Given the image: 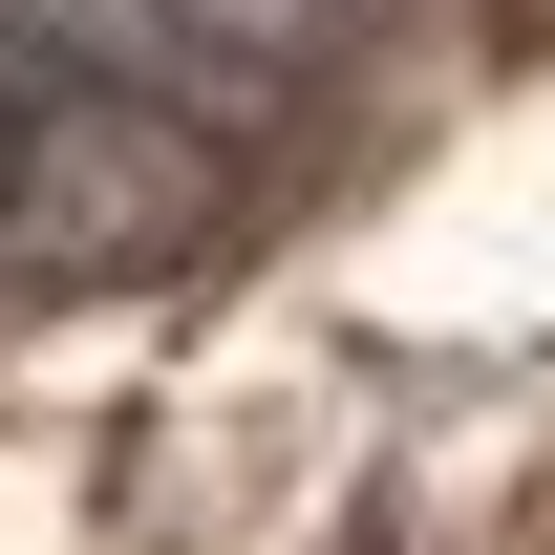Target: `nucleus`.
<instances>
[{
  "label": "nucleus",
  "instance_id": "obj_1",
  "mask_svg": "<svg viewBox=\"0 0 555 555\" xmlns=\"http://www.w3.org/2000/svg\"><path fill=\"white\" fill-rule=\"evenodd\" d=\"M0 214H22V257H171L214 214V129L193 107H22Z\"/></svg>",
  "mask_w": 555,
  "mask_h": 555
},
{
  "label": "nucleus",
  "instance_id": "obj_2",
  "mask_svg": "<svg viewBox=\"0 0 555 555\" xmlns=\"http://www.w3.org/2000/svg\"><path fill=\"white\" fill-rule=\"evenodd\" d=\"M171 0H0V86L22 107H171Z\"/></svg>",
  "mask_w": 555,
  "mask_h": 555
},
{
  "label": "nucleus",
  "instance_id": "obj_3",
  "mask_svg": "<svg viewBox=\"0 0 555 555\" xmlns=\"http://www.w3.org/2000/svg\"><path fill=\"white\" fill-rule=\"evenodd\" d=\"M171 43H235V65H299V43H343V0H171Z\"/></svg>",
  "mask_w": 555,
  "mask_h": 555
},
{
  "label": "nucleus",
  "instance_id": "obj_4",
  "mask_svg": "<svg viewBox=\"0 0 555 555\" xmlns=\"http://www.w3.org/2000/svg\"><path fill=\"white\" fill-rule=\"evenodd\" d=\"M0 171H22V86H0Z\"/></svg>",
  "mask_w": 555,
  "mask_h": 555
}]
</instances>
